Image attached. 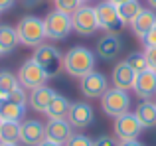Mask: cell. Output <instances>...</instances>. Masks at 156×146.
<instances>
[{"label": "cell", "instance_id": "obj_1", "mask_svg": "<svg viewBox=\"0 0 156 146\" xmlns=\"http://www.w3.org/2000/svg\"><path fill=\"white\" fill-rule=\"evenodd\" d=\"M63 69L73 77H85L95 71V54L83 46H75L63 55Z\"/></svg>", "mask_w": 156, "mask_h": 146}, {"label": "cell", "instance_id": "obj_2", "mask_svg": "<svg viewBox=\"0 0 156 146\" xmlns=\"http://www.w3.org/2000/svg\"><path fill=\"white\" fill-rule=\"evenodd\" d=\"M16 34H18L20 43L30 47H38L46 40V24L38 16H24L16 26Z\"/></svg>", "mask_w": 156, "mask_h": 146}, {"label": "cell", "instance_id": "obj_3", "mask_svg": "<svg viewBox=\"0 0 156 146\" xmlns=\"http://www.w3.org/2000/svg\"><path fill=\"white\" fill-rule=\"evenodd\" d=\"M32 59L46 71L48 77H57L63 71V54L50 43H42V46L36 47Z\"/></svg>", "mask_w": 156, "mask_h": 146}, {"label": "cell", "instance_id": "obj_4", "mask_svg": "<svg viewBox=\"0 0 156 146\" xmlns=\"http://www.w3.org/2000/svg\"><path fill=\"white\" fill-rule=\"evenodd\" d=\"M101 109H103L105 115L113 116V119L129 113V109H130L129 93L122 91V89H117V87L107 89V93L101 97Z\"/></svg>", "mask_w": 156, "mask_h": 146}, {"label": "cell", "instance_id": "obj_5", "mask_svg": "<svg viewBox=\"0 0 156 146\" xmlns=\"http://www.w3.org/2000/svg\"><path fill=\"white\" fill-rule=\"evenodd\" d=\"M95 14H97V22H99L101 30H105L107 34H121L122 20L119 18V12H117V6H115V4H111L109 0L97 4Z\"/></svg>", "mask_w": 156, "mask_h": 146}, {"label": "cell", "instance_id": "obj_6", "mask_svg": "<svg viewBox=\"0 0 156 146\" xmlns=\"http://www.w3.org/2000/svg\"><path fill=\"white\" fill-rule=\"evenodd\" d=\"M48 79H50V77L46 75V71H44L34 59L24 61L18 69V83L22 85L24 89H32V91H34V89L46 85Z\"/></svg>", "mask_w": 156, "mask_h": 146}, {"label": "cell", "instance_id": "obj_7", "mask_svg": "<svg viewBox=\"0 0 156 146\" xmlns=\"http://www.w3.org/2000/svg\"><path fill=\"white\" fill-rule=\"evenodd\" d=\"M44 24H46V38L50 40H63L69 32L73 30L71 26V16L63 14L59 10H53L44 18Z\"/></svg>", "mask_w": 156, "mask_h": 146}, {"label": "cell", "instance_id": "obj_8", "mask_svg": "<svg viewBox=\"0 0 156 146\" xmlns=\"http://www.w3.org/2000/svg\"><path fill=\"white\" fill-rule=\"evenodd\" d=\"M71 26H73V30H75L79 36H85V38L93 36L97 30H99V22H97L95 8L81 6L79 10L71 16Z\"/></svg>", "mask_w": 156, "mask_h": 146}, {"label": "cell", "instance_id": "obj_9", "mask_svg": "<svg viewBox=\"0 0 156 146\" xmlns=\"http://www.w3.org/2000/svg\"><path fill=\"white\" fill-rule=\"evenodd\" d=\"M113 130H115V136L119 138V142L121 140H136V136L142 130V124L138 123L136 115L129 111V113H125V115L115 119Z\"/></svg>", "mask_w": 156, "mask_h": 146}, {"label": "cell", "instance_id": "obj_10", "mask_svg": "<svg viewBox=\"0 0 156 146\" xmlns=\"http://www.w3.org/2000/svg\"><path fill=\"white\" fill-rule=\"evenodd\" d=\"M109 89V81L103 73L91 71L85 77H81V93L87 99H101Z\"/></svg>", "mask_w": 156, "mask_h": 146}, {"label": "cell", "instance_id": "obj_11", "mask_svg": "<svg viewBox=\"0 0 156 146\" xmlns=\"http://www.w3.org/2000/svg\"><path fill=\"white\" fill-rule=\"evenodd\" d=\"M46 140V124L40 120L20 123V142L24 146H38Z\"/></svg>", "mask_w": 156, "mask_h": 146}, {"label": "cell", "instance_id": "obj_12", "mask_svg": "<svg viewBox=\"0 0 156 146\" xmlns=\"http://www.w3.org/2000/svg\"><path fill=\"white\" fill-rule=\"evenodd\" d=\"M67 123L71 124L73 128H87L89 124L93 123V109H91V105L83 103V101L71 103L69 113H67Z\"/></svg>", "mask_w": 156, "mask_h": 146}, {"label": "cell", "instance_id": "obj_13", "mask_svg": "<svg viewBox=\"0 0 156 146\" xmlns=\"http://www.w3.org/2000/svg\"><path fill=\"white\" fill-rule=\"evenodd\" d=\"M133 89L142 101H150L156 95V71L144 69L142 73H136Z\"/></svg>", "mask_w": 156, "mask_h": 146}, {"label": "cell", "instance_id": "obj_14", "mask_svg": "<svg viewBox=\"0 0 156 146\" xmlns=\"http://www.w3.org/2000/svg\"><path fill=\"white\" fill-rule=\"evenodd\" d=\"M122 50V42L119 38V34H105L103 38L97 42V55L105 61L117 57Z\"/></svg>", "mask_w": 156, "mask_h": 146}, {"label": "cell", "instance_id": "obj_15", "mask_svg": "<svg viewBox=\"0 0 156 146\" xmlns=\"http://www.w3.org/2000/svg\"><path fill=\"white\" fill-rule=\"evenodd\" d=\"M71 124L67 123V119H59V120H50L46 124V138L53 140V142L65 144L69 140V136L73 134L71 132Z\"/></svg>", "mask_w": 156, "mask_h": 146}, {"label": "cell", "instance_id": "obj_16", "mask_svg": "<svg viewBox=\"0 0 156 146\" xmlns=\"http://www.w3.org/2000/svg\"><path fill=\"white\" fill-rule=\"evenodd\" d=\"M53 97H55V91H53L51 87H48V85H42V87L34 89V91L30 93L28 103H30V107L34 109V111L44 113V115H46V111H48V107H50V103H51Z\"/></svg>", "mask_w": 156, "mask_h": 146}, {"label": "cell", "instance_id": "obj_17", "mask_svg": "<svg viewBox=\"0 0 156 146\" xmlns=\"http://www.w3.org/2000/svg\"><path fill=\"white\" fill-rule=\"evenodd\" d=\"M134 77H136V73L129 67V63L119 61L117 65H115V69H113V87L122 89V91H129V89H133V85H134Z\"/></svg>", "mask_w": 156, "mask_h": 146}, {"label": "cell", "instance_id": "obj_18", "mask_svg": "<svg viewBox=\"0 0 156 146\" xmlns=\"http://www.w3.org/2000/svg\"><path fill=\"white\" fill-rule=\"evenodd\" d=\"M154 26H156V14L152 10H142L140 14L130 22V28H133L134 36L140 38L142 42H144V38L148 36V32L152 30Z\"/></svg>", "mask_w": 156, "mask_h": 146}, {"label": "cell", "instance_id": "obj_19", "mask_svg": "<svg viewBox=\"0 0 156 146\" xmlns=\"http://www.w3.org/2000/svg\"><path fill=\"white\" fill-rule=\"evenodd\" d=\"M26 115V105H18L8 97H0V120H14L20 123Z\"/></svg>", "mask_w": 156, "mask_h": 146}, {"label": "cell", "instance_id": "obj_20", "mask_svg": "<svg viewBox=\"0 0 156 146\" xmlns=\"http://www.w3.org/2000/svg\"><path fill=\"white\" fill-rule=\"evenodd\" d=\"M69 107H71V103H69V99H67V97H63V95H57V93H55V97L51 99L50 107H48V111H46V116H48L50 120L67 119Z\"/></svg>", "mask_w": 156, "mask_h": 146}, {"label": "cell", "instance_id": "obj_21", "mask_svg": "<svg viewBox=\"0 0 156 146\" xmlns=\"http://www.w3.org/2000/svg\"><path fill=\"white\" fill-rule=\"evenodd\" d=\"M138 123L142 124V128H152L156 127V103L152 101H142L134 111Z\"/></svg>", "mask_w": 156, "mask_h": 146}, {"label": "cell", "instance_id": "obj_22", "mask_svg": "<svg viewBox=\"0 0 156 146\" xmlns=\"http://www.w3.org/2000/svg\"><path fill=\"white\" fill-rule=\"evenodd\" d=\"M18 34H16V28L6 26L2 24L0 26V54H12L18 46Z\"/></svg>", "mask_w": 156, "mask_h": 146}, {"label": "cell", "instance_id": "obj_23", "mask_svg": "<svg viewBox=\"0 0 156 146\" xmlns=\"http://www.w3.org/2000/svg\"><path fill=\"white\" fill-rule=\"evenodd\" d=\"M20 140V123L2 120L0 127V144H18Z\"/></svg>", "mask_w": 156, "mask_h": 146}, {"label": "cell", "instance_id": "obj_24", "mask_svg": "<svg viewBox=\"0 0 156 146\" xmlns=\"http://www.w3.org/2000/svg\"><path fill=\"white\" fill-rule=\"evenodd\" d=\"M117 12H119V18L122 20V24H130L142 12V6L138 0H129V2L117 6Z\"/></svg>", "mask_w": 156, "mask_h": 146}, {"label": "cell", "instance_id": "obj_25", "mask_svg": "<svg viewBox=\"0 0 156 146\" xmlns=\"http://www.w3.org/2000/svg\"><path fill=\"white\" fill-rule=\"evenodd\" d=\"M18 77L14 75V73L2 69L0 71V97H8L12 91H14L16 87H18Z\"/></svg>", "mask_w": 156, "mask_h": 146}, {"label": "cell", "instance_id": "obj_26", "mask_svg": "<svg viewBox=\"0 0 156 146\" xmlns=\"http://www.w3.org/2000/svg\"><path fill=\"white\" fill-rule=\"evenodd\" d=\"M125 61L129 63V67H130L134 73H142L144 69H148V63H146L144 51H134V54H130L129 57L125 59Z\"/></svg>", "mask_w": 156, "mask_h": 146}, {"label": "cell", "instance_id": "obj_27", "mask_svg": "<svg viewBox=\"0 0 156 146\" xmlns=\"http://www.w3.org/2000/svg\"><path fill=\"white\" fill-rule=\"evenodd\" d=\"M81 4H83L81 0H55V10L63 12L67 16H73L81 8Z\"/></svg>", "mask_w": 156, "mask_h": 146}, {"label": "cell", "instance_id": "obj_28", "mask_svg": "<svg viewBox=\"0 0 156 146\" xmlns=\"http://www.w3.org/2000/svg\"><path fill=\"white\" fill-rule=\"evenodd\" d=\"M63 146H93V140L89 138V136L77 132V134H71V136H69V140Z\"/></svg>", "mask_w": 156, "mask_h": 146}, {"label": "cell", "instance_id": "obj_29", "mask_svg": "<svg viewBox=\"0 0 156 146\" xmlns=\"http://www.w3.org/2000/svg\"><path fill=\"white\" fill-rule=\"evenodd\" d=\"M8 99L10 101H14V103H18V105H26L28 103V97H26V89L22 87V85H18V87L14 89V91L8 95Z\"/></svg>", "mask_w": 156, "mask_h": 146}, {"label": "cell", "instance_id": "obj_30", "mask_svg": "<svg viewBox=\"0 0 156 146\" xmlns=\"http://www.w3.org/2000/svg\"><path fill=\"white\" fill-rule=\"evenodd\" d=\"M144 55H146V63H148V69L156 71V46H146Z\"/></svg>", "mask_w": 156, "mask_h": 146}, {"label": "cell", "instance_id": "obj_31", "mask_svg": "<svg viewBox=\"0 0 156 146\" xmlns=\"http://www.w3.org/2000/svg\"><path fill=\"white\" fill-rule=\"evenodd\" d=\"M119 142L113 138V136H101V138H97L95 142H93V146H117Z\"/></svg>", "mask_w": 156, "mask_h": 146}, {"label": "cell", "instance_id": "obj_32", "mask_svg": "<svg viewBox=\"0 0 156 146\" xmlns=\"http://www.w3.org/2000/svg\"><path fill=\"white\" fill-rule=\"evenodd\" d=\"M144 43L146 46H156V26L148 32V36L144 38Z\"/></svg>", "mask_w": 156, "mask_h": 146}, {"label": "cell", "instance_id": "obj_33", "mask_svg": "<svg viewBox=\"0 0 156 146\" xmlns=\"http://www.w3.org/2000/svg\"><path fill=\"white\" fill-rule=\"evenodd\" d=\"M16 4V0H0V12H8Z\"/></svg>", "mask_w": 156, "mask_h": 146}, {"label": "cell", "instance_id": "obj_34", "mask_svg": "<svg viewBox=\"0 0 156 146\" xmlns=\"http://www.w3.org/2000/svg\"><path fill=\"white\" fill-rule=\"evenodd\" d=\"M117 146H142L138 140H121Z\"/></svg>", "mask_w": 156, "mask_h": 146}, {"label": "cell", "instance_id": "obj_35", "mask_svg": "<svg viewBox=\"0 0 156 146\" xmlns=\"http://www.w3.org/2000/svg\"><path fill=\"white\" fill-rule=\"evenodd\" d=\"M42 2V0H22V4L26 8H32V6H38V4Z\"/></svg>", "mask_w": 156, "mask_h": 146}, {"label": "cell", "instance_id": "obj_36", "mask_svg": "<svg viewBox=\"0 0 156 146\" xmlns=\"http://www.w3.org/2000/svg\"><path fill=\"white\" fill-rule=\"evenodd\" d=\"M38 146H63V144H59V142H53V140H44V142L42 144H38Z\"/></svg>", "mask_w": 156, "mask_h": 146}, {"label": "cell", "instance_id": "obj_37", "mask_svg": "<svg viewBox=\"0 0 156 146\" xmlns=\"http://www.w3.org/2000/svg\"><path fill=\"white\" fill-rule=\"evenodd\" d=\"M111 4H115V6H121V4H125V2H129V0H109Z\"/></svg>", "mask_w": 156, "mask_h": 146}, {"label": "cell", "instance_id": "obj_38", "mask_svg": "<svg viewBox=\"0 0 156 146\" xmlns=\"http://www.w3.org/2000/svg\"><path fill=\"white\" fill-rule=\"evenodd\" d=\"M146 2H148L150 8H154V10H156V0H146Z\"/></svg>", "mask_w": 156, "mask_h": 146}, {"label": "cell", "instance_id": "obj_39", "mask_svg": "<svg viewBox=\"0 0 156 146\" xmlns=\"http://www.w3.org/2000/svg\"><path fill=\"white\" fill-rule=\"evenodd\" d=\"M0 146H18V144H0Z\"/></svg>", "mask_w": 156, "mask_h": 146}, {"label": "cell", "instance_id": "obj_40", "mask_svg": "<svg viewBox=\"0 0 156 146\" xmlns=\"http://www.w3.org/2000/svg\"><path fill=\"white\" fill-rule=\"evenodd\" d=\"M81 2H89V0H81Z\"/></svg>", "mask_w": 156, "mask_h": 146}, {"label": "cell", "instance_id": "obj_41", "mask_svg": "<svg viewBox=\"0 0 156 146\" xmlns=\"http://www.w3.org/2000/svg\"><path fill=\"white\" fill-rule=\"evenodd\" d=\"M0 127H2V120H0Z\"/></svg>", "mask_w": 156, "mask_h": 146}, {"label": "cell", "instance_id": "obj_42", "mask_svg": "<svg viewBox=\"0 0 156 146\" xmlns=\"http://www.w3.org/2000/svg\"><path fill=\"white\" fill-rule=\"evenodd\" d=\"M0 55H2V54H0Z\"/></svg>", "mask_w": 156, "mask_h": 146}]
</instances>
